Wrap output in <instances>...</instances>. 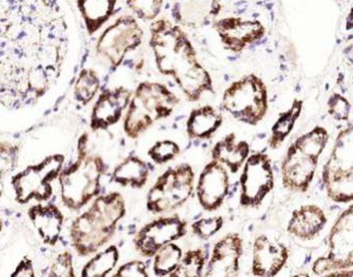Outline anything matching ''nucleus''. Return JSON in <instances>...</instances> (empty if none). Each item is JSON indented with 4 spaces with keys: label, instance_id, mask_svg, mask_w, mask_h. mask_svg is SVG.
Segmentation results:
<instances>
[{
    "label": "nucleus",
    "instance_id": "1",
    "mask_svg": "<svg viewBox=\"0 0 353 277\" xmlns=\"http://www.w3.org/2000/svg\"><path fill=\"white\" fill-rule=\"evenodd\" d=\"M70 25L64 0H0V104L33 102L55 84Z\"/></svg>",
    "mask_w": 353,
    "mask_h": 277
},
{
    "label": "nucleus",
    "instance_id": "2",
    "mask_svg": "<svg viewBox=\"0 0 353 277\" xmlns=\"http://www.w3.org/2000/svg\"><path fill=\"white\" fill-rule=\"evenodd\" d=\"M149 45L159 71L172 76L189 101L196 102L205 92H214L213 80L180 25L163 16L152 21Z\"/></svg>",
    "mask_w": 353,
    "mask_h": 277
},
{
    "label": "nucleus",
    "instance_id": "3",
    "mask_svg": "<svg viewBox=\"0 0 353 277\" xmlns=\"http://www.w3.org/2000/svg\"><path fill=\"white\" fill-rule=\"evenodd\" d=\"M126 202L119 192L99 196L70 227L72 245L81 257L93 255L110 243L125 217Z\"/></svg>",
    "mask_w": 353,
    "mask_h": 277
},
{
    "label": "nucleus",
    "instance_id": "4",
    "mask_svg": "<svg viewBox=\"0 0 353 277\" xmlns=\"http://www.w3.org/2000/svg\"><path fill=\"white\" fill-rule=\"evenodd\" d=\"M180 103L169 87L157 82L139 84L124 117L123 130L130 140H137L157 122L171 117Z\"/></svg>",
    "mask_w": 353,
    "mask_h": 277
},
{
    "label": "nucleus",
    "instance_id": "5",
    "mask_svg": "<svg viewBox=\"0 0 353 277\" xmlns=\"http://www.w3.org/2000/svg\"><path fill=\"white\" fill-rule=\"evenodd\" d=\"M88 135L84 134L79 142L76 162L60 175L62 201L72 210H81L101 192V179L105 171L103 159L87 150Z\"/></svg>",
    "mask_w": 353,
    "mask_h": 277
},
{
    "label": "nucleus",
    "instance_id": "6",
    "mask_svg": "<svg viewBox=\"0 0 353 277\" xmlns=\"http://www.w3.org/2000/svg\"><path fill=\"white\" fill-rule=\"evenodd\" d=\"M329 138L327 130L317 126L290 146L281 167L282 183L285 189L294 192L309 189Z\"/></svg>",
    "mask_w": 353,
    "mask_h": 277
},
{
    "label": "nucleus",
    "instance_id": "7",
    "mask_svg": "<svg viewBox=\"0 0 353 277\" xmlns=\"http://www.w3.org/2000/svg\"><path fill=\"white\" fill-rule=\"evenodd\" d=\"M221 107L236 121L246 125H257L269 109L267 85L256 74H246L225 89Z\"/></svg>",
    "mask_w": 353,
    "mask_h": 277
},
{
    "label": "nucleus",
    "instance_id": "8",
    "mask_svg": "<svg viewBox=\"0 0 353 277\" xmlns=\"http://www.w3.org/2000/svg\"><path fill=\"white\" fill-rule=\"evenodd\" d=\"M323 184L333 201H353V126L340 132L323 168Z\"/></svg>",
    "mask_w": 353,
    "mask_h": 277
},
{
    "label": "nucleus",
    "instance_id": "9",
    "mask_svg": "<svg viewBox=\"0 0 353 277\" xmlns=\"http://www.w3.org/2000/svg\"><path fill=\"white\" fill-rule=\"evenodd\" d=\"M194 179V171L187 163L168 169L148 192L147 210L163 214L181 208L192 195Z\"/></svg>",
    "mask_w": 353,
    "mask_h": 277
},
{
    "label": "nucleus",
    "instance_id": "10",
    "mask_svg": "<svg viewBox=\"0 0 353 277\" xmlns=\"http://www.w3.org/2000/svg\"><path fill=\"white\" fill-rule=\"evenodd\" d=\"M144 30L134 14H123L101 33L97 43V53L112 68L121 66L130 52L143 43Z\"/></svg>",
    "mask_w": 353,
    "mask_h": 277
},
{
    "label": "nucleus",
    "instance_id": "11",
    "mask_svg": "<svg viewBox=\"0 0 353 277\" xmlns=\"http://www.w3.org/2000/svg\"><path fill=\"white\" fill-rule=\"evenodd\" d=\"M353 267V204L336 221L329 236V254L319 258L313 272L321 276Z\"/></svg>",
    "mask_w": 353,
    "mask_h": 277
},
{
    "label": "nucleus",
    "instance_id": "12",
    "mask_svg": "<svg viewBox=\"0 0 353 277\" xmlns=\"http://www.w3.org/2000/svg\"><path fill=\"white\" fill-rule=\"evenodd\" d=\"M240 204L257 208L274 188V171L268 155L256 153L248 157L240 177Z\"/></svg>",
    "mask_w": 353,
    "mask_h": 277
},
{
    "label": "nucleus",
    "instance_id": "13",
    "mask_svg": "<svg viewBox=\"0 0 353 277\" xmlns=\"http://www.w3.org/2000/svg\"><path fill=\"white\" fill-rule=\"evenodd\" d=\"M187 233V222L178 214L161 217L140 229L134 239L137 251L145 258H152L159 250L175 243Z\"/></svg>",
    "mask_w": 353,
    "mask_h": 277
},
{
    "label": "nucleus",
    "instance_id": "14",
    "mask_svg": "<svg viewBox=\"0 0 353 277\" xmlns=\"http://www.w3.org/2000/svg\"><path fill=\"white\" fill-rule=\"evenodd\" d=\"M213 27L223 47L234 54L242 53L249 45L261 41L267 31L257 19L238 16L216 19Z\"/></svg>",
    "mask_w": 353,
    "mask_h": 277
},
{
    "label": "nucleus",
    "instance_id": "15",
    "mask_svg": "<svg viewBox=\"0 0 353 277\" xmlns=\"http://www.w3.org/2000/svg\"><path fill=\"white\" fill-rule=\"evenodd\" d=\"M230 190V175L226 167L212 160L203 167L196 186L199 204L207 212H213L221 208Z\"/></svg>",
    "mask_w": 353,
    "mask_h": 277
},
{
    "label": "nucleus",
    "instance_id": "16",
    "mask_svg": "<svg viewBox=\"0 0 353 277\" xmlns=\"http://www.w3.org/2000/svg\"><path fill=\"white\" fill-rule=\"evenodd\" d=\"M132 94V90L122 86L103 91L91 113V129L101 131L116 125L128 111Z\"/></svg>",
    "mask_w": 353,
    "mask_h": 277
},
{
    "label": "nucleus",
    "instance_id": "17",
    "mask_svg": "<svg viewBox=\"0 0 353 277\" xmlns=\"http://www.w3.org/2000/svg\"><path fill=\"white\" fill-rule=\"evenodd\" d=\"M244 241L236 233H230L222 237L214 245L211 258L205 265V277H234L240 272Z\"/></svg>",
    "mask_w": 353,
    "mask_h": 277
},
{
    "label": "nucleus",
    "instance_id": "18",
    "mask_svg": "<svg viewBox=\"0 0 353 277\" xmlns=\"http://www.w3.org/2000/svg\"><path fill=\"white\" fill-rule=\"evenodd\" d=\"M221 10V0H170L174 23L186 28L199 29L213 24Z\"/></svg>",
    "mask_w": 353,
    "mask_h": 277
},
{
    "label": "nucleus",
    "instance_id": "19",
    "mask_svg": "<svg viewBox=\"0 0 353 277\" xmlns=\"http://www.w3.org/2000/svg\"><path fill=\"white\" fill-rule=\"evenodd\" d=\"M288 257L290 252L283 243L267 235H261L253 243L251 272L254 276H277L285 266Z\"/></svg>",
    "mask_w": 353,
    "mask_h": 277
},
{
    "label": "nucleus",
    "instance_id": "20",
    "mask_svg": "<svg viewBox=\"0 0 353 277\" xmlns=\"http://www.w3.org/2000/svg\"><path fill=\"white\" fill-rule=\"evenodd\" d=\"M327 222V216L319 206H303L292 212L288 231L298 239L310 241L323 230Z\"/></svg>",
    "mask_w": 353,
    "mask_h": 277
},
{
    "label": "nucleus",
    "instance_id": "21",
    "mask_svg": "<svg viewBox=\"0 0 353 277\" xmlns=\"http://www.w3.org/2000/svg\"><path fill=\"white\" fill-rule=\"evenodd\" d=\"M250 146L246 140H236L234 133L224 136L215 144L211 151L212 160L221 163L230 169V173H236L248 159Z\"/></svg>",
    "mask_w": 353,
    "mask_h": 277
},
{
    "label": "nucleus",
    "instance_id": "22",
    "mask_svg": "<svg viewBox=\"0 0 353 277\" xmlns=\"http://www.w3.org/2000/svg\"><path fill=\"white\" fill-rule=\"evenodd\" d=\"M223 123V115L216 107L203 105L192 109L186 121L187 135L191 140H205L213 137Z\"/></svg>",
    "mask_w": 353,
    "mask_h": 277
},
{
    "label": "nucleus",
    "instance_id": "23",
    "mask_svg": "<svg viewBox=\"0 0 353 277\" xmlns=\"http://www.w3.org/2000/svg\"><path fill=\"white\" fill-rule=\"evenodd\" d=\"M148 179V165L138 156H130L124 159L113 171L114 181L122 187L142 189Z\"/></svg>",
    "mask_w": 353,
    "mask_h": 277
},
{
    "label": "nucleus",
    "instance_id": "24",
    "mask_svg": "<svg viewBox=\"0 0 353 277\" xmlns=\"http://www.w3.org/2000/svg\"><path fill=\"white\" fill-rule=\"evenodd\" d=\"M118 0H78L89 34L97 32L115 14Z\"/></svg>",
    "mask_w": 353,
    "mask_h": 277
},
{
    "label": "nucleus",
    "instance_id": "25",
    "mask_svg": "<svg viewBox=\"0 0 353 277\" xmlns=\"http://www.w3.org/2000/svg\"><path fill=\"white\" fill-rule=\"evenodd\" d=\"M303 101L296 99L292 103V107L285 113L280 115L279 119L276 121L275 125L272 127L271 136L269 138V146L272 150H277L284 140L290 135L294 129L296 120L300 117L302 111Z\"/></svg>",
    "mask_w": 353,
    "mask_h": 277
},
{
    "label": "nucleus",
    "instance_id": "26",
    "mask_svg": "<svg viewBox=\"0 0 353 277\" xmlns=\"http://www.w3.org/2000/svg\"><path fill=\"white\" fill-rule=\"evenodd\" d=\"M119 250L116 245H111L95 255L82 270L84 277H105L109 276L119 261Z\"/></svg>",
    "mask_w": 353,
    "mask_h": 277
},
{
    "label": "nucleus",
    "instance_id": "27",
    "mask_svg": "<svg viewBox=\"0 0 353 277\" xmlns=\"http://www.w3.org/2000/svg\"><path fill=\"white\" fill-rule=\"evenodd\" d=\"M45 212L41 216H37L34 218L35 225L39 230L41 236L45 239L46 243H56L60 232H61L62 222H63V217L61 212L55 206H51L46 208Z\"/></svg>",
    "mask_w": 353,
    "mask_h": 277
},
{
    "label": "nucleus",
    "instance_id": "28",
    "mask_svg": "<svg viewBox=\"0 0 353 277\" xmlns=\"http://www.w3.org/2000/svg\"><path fill=\"white\" fill-rule=\"evenodd\" d=\"M205 265L207 255L203 249L189 250L170 277H201L203 276Z\"/></svg>",
    "mask_w": 353,
    "mask_h": 277
},
{
    "label": "nucleus",
    "instance_id": "29",
    "mask_svg": "<svg viewBox=\"0 0 353 277\" xmlns=\"http://www.w3.org/2000/svg\"><path fill=\"white\" fill-rule=\"evenodd\" d=\"M101 88V78L92 68H85L79 74L74 85V98L82 105H87L94 99Z\"/></svg>",
    "mask_w": 353,
    "mask_h": 277
},
{
    "label": "nucleus",
    "instance_id": "30",
    "mask_svg": "<svg viewBox=\"0 0 353 277\" xmlns=\"http://www.w3.org/2000/svg\"><path fill=\"white\" fill-rule=\"evenodd\" d=\"M183 257V252L179 245L172 243L157 252L153 262V272L157 276H170L175 272Z\"/></svg>",
    "mask_w": 353,
    "mask_h": 277
},
{
    "label": "nucleus",
    "instance_id": "31",
    "mask_svg": "<svg viewBox=\"0 0 353 277\" xmlns=\"http://www.w3.org/2000/svg\"><path fill=\"white\" fill-rule=\"evenodd\" d=\"M165 0H126L128 10L139 20L154 21L159 18Z\"/></svg>",
    "mask_w": 353,
    "mask_h": 277
},
{
    "label": "nucleus",
    "instance_id": "32",
    "mask_svg": "<svg viewBox=\"0 0 353 277\" xmlns=\"http://www.w3.org/2000/svg\"><path fill=\"white\" fill-rule=\"evenodd\" d=\"M180 152V146L176 142L165 140L155 142L148 151V155L155 164L163 165L176 159Z\"/></svg>",
    "mask_w": 353,
    "mask_h": 277
},
{
    "label": "nucleus",
    "instance_id": "33",
    "mask_svg": "<svg viewBox=\"0 0 353 277\" xmlns=\"http://www.w3.org/2000/svg\"><path fill=\"white\" fill-rule=\"evenodd\" d=\"M223 224V218L220 216L199 219L191 225V230L199 239L208 241L221 230Z\"/></svg>",
    "mask_w": 353,
    "mask_h": 277
},
{
    "label": "nucleus",
    "instance_id": "34",
    "mask_svg": "<svg viewBox=\"0 0 353 277\" xmlns=\"http://www.w3.org/2000/svg\"><path fill=\"white\" fill-rule=\"evenodd\" d=\"M114 277H148L146 265L142 261L128 262L120 266Z\"/></svg>",
    "mask_w": 353,
    "mask_h": 277
},
{
    "label": "nucleus",
    "instance_id": "35",
    "mask_svg": "<svg viewBox=\"0 0 353 277\" xmlns=\"http://www.w3.org/2000/svg\"><path fill=\"white\" fill-rule=\"evenodd\" d=\"M329 111L335 119H347L350 111V103L340 95H333L329 101Z\"/></svg>",
    "mask_w": 353,
    "mask_h": 277
},
{
    "label": "nucleus",
    "instance_id": "36",
    "mask_svg": "<svg viewBox=\"0 0 353 277\" xmlns=\"http://www.w3.org/2000/svg\"><path fill=\"white\" fill-rule=\"evenodd\" d=\"M52 276H74L72 257L68 252L61 254L56 260L52 267Z\"/></svg>",
    "mask_w": 353,
    "mask_h": 277
}]
</instances>
